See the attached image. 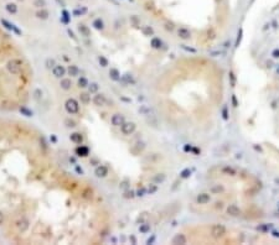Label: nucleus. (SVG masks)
<instances>
[{"label":"nucleus","instance_id":"nucleus-5","mask_svg":"<svg viewBox=\"0 0 279 245\" xmlns=\"http://www.w3.org/2000/svg\"><path fill=\"white\" fill-rule=\"evenodd\" d=\"M16 228L19 229V231L25 233L29 228H30V222H29L26 218H20V219L16 222Z\"/></svg>","mask_w":279,"mask_h":245},{"label":"nucleus","instance_id":"nucleus-35","mask_svg":"<svg viewBox=\"0 0 279 245\" xmlns=\"http://www.w3.org/2000/svg\"><path fill=\"white\" fill-rule=\"evenodd\" d=\"M143 32L145 34V35H151L153 34V29L151 27H143Z\"/></svg>","mask_w":279,"mask_h":245},{"label":"nucleus","instance_id":"nucleus-3","mask_svg":"<svg viewBox=\"0 0 279 245\" xmlns=\"http://www.w3.org/2000/svg\"><path fill=\"white\" fill-rule=\"evenodd\" d=\"M120 130H122V133L124 135H130V134H133L134 133V130H135V124L132 123V121H126L122 126H120Z\"/></svg>","mask_w":279,"mask_h":245},{"label":"nucleus","instance_id":"nucleus-8","mask_svg":"<svg viewBox=\"0 0 279 245\" xmlns=\"http://www.w3.org/2000/svg\"><path fill=\"white\" fill-rule=\"evenodd\" d=\"M93 103L96 104L97 106H103V105H105V103H107L105 95H104V94H100V93H97V94L93 97Z\"/></svg>","mask_w":279,"mask_h":245},{"label":"nucleus","instance_id":"nucleus-6","mask_svg":"<svg viewBox=\"0 0 279 245\" xmlns=\"http://www.w3.org/2000/svg\"><path fill=\"white\" fill-rule=\"evenodd\" d=\"M110 123H112L113 126L120 128L122 125L126 123V119H124V115H122V114H114L113 116H112V119H110Z\"/></svg>","mask_w":279,"mask_h":245},{"label":"nucleus","instance_id":"nucleus-2","mask_svg":"<svg viewBox=\"0 0 279 245\" xmlns=\"http://www.w3.org/2000/svg\"><path fill=\"white\" fill-rule=\"evenodd\" d=\"M65 109H66L67 113H70V114H77L80 110V104L76 99L70 98L66 100V103H65Z\"/></svg>","mask_w":279,"mask_h":245},{"label":"nucleus","instance_id":"nucleus-9","mask_svg":"<svg viewBox=\"0 0 279 245\" xmlns=\"http://www.w3.org/2000/svg\"><path fill=\"white\" fill-rule=\"evenodd\" d=\"M67 73L71 77H78L80 76V68L77 67L76 64H70L67 68Z\"/></svg>","mask_w":279,"mask_h":245},{"label":"nucleus","instance_id":"nucleus-28","mask_svg":"<svg viewBox=\"0 0 279 245\" xmlns=\"http://www.w3.org/2000/svg\"><path fill=\"white\" fill-rule=\"evenodd\" d=\"M34 5L36 8H40V9H42L45 5H46V3H45V0H35V3H34Z\"/></svg>","mask_w":279,"mask_h":245},{"label":"nucleus","instance_id":"nucleus-17","mask_svg":"<svg viewBox=\"0 0 279 245\" xmlns=\"http://www.w3.org/2000/svg\"><path fill=\"white\" fill-rule=\"evenodd\" d=\"M1 24H3V25H4L5 27H6L8 30H11V31H15L16 34H20V30H17V29L13 25V24H10L9 21H6L5 19H1Z\"/></svg>","mask_w":279,"mask_h":245},{"label":"nucleus","instance_id":"nucleus-33","mask_svg":"<svg viewBox=\"0 0 279 245\" xmlns=\"http://www.w3.org/2000/svg\"><path fill=\"white\" fill-rule=\"evenodd\" d=\"M174 243H185V238L182 235H176L174 239Z\"/></svg>","mask_w":279,"mask_h":245},{"label":"nucleus","instance_id":"nucleus-30","mask_svg":"<svg viewBox=\"0 0 279 245\" xmlns=\"http://www.w3.org/2000/svg\"><path fill=\"white\" fill-rule=\"evenodd\" d=\"M122 79L126 82V83H134V81H133V77L130 76V74H124L123 77H122Z\"/></svg>","mask_w":279,"mask_h":245},{"label":"nucleus","instance_id":"nucleus-19","mask_svg":"<svg viewBox=\"0 0 279 245\" xmlns=\"http://www.w3.org/2000/svg\"><path fill=\"white\" fill-rule=\"evenodd\" d=\"M42 95H44V92L41 91L40 88H36L34 91V93H32V97H34V99L36 101H40L41 99H42Z\"/></svg>","mask_w":279,"mask_h":245},{"label":"nucleus","instance_id":"nucleus-14","mask_svg":"<svg viewBox=\"0 0 279 245\" xmlns=\"http://www.w3.org/2000/svg\"><path fill=\"white\" fill-rule=\"evenodd\" d=\"M49 16H50V13L46 9H44V8L40 9L36 13V17H37V19H41V20H47V19H49Z\"/></svg>","mask_w":279,"mask_h":245},{"label":"nucleus","instance_id":"nucleus-27","mask_svg":"<svg viewBox=\"0 0 279 245\" xmlns=\"http://www.w3.org/2000/svg\"><path fill=\"white\" fill-rule=\"evenodd\" d=\"M179 36L182 37V39H189V37H190L189 30H186V29H180V30H179Z\"/></svg>","mask_w":279,"mask_h":245},{"label":"nucleus","instance_id":"nucleus-23","mask_svg":"<svg viewBox=\"0 0 279 245\" xmlns=\"http://www.w3.org/2000/svg\"><path fill=\"white\" fill-rule=\"evenodd\" d=\"M45 66H46V68L52 69V68L56 66V61H55L53 58H47V59H46V62H45Z\"/></svg>","mask_w":279,"mask_h":245},{"label":"nucleus","instance_id":"nucleus-7","mask_svg":"<svg viewBox=\"0 0 279 245\" xmlns=\"http://www.w3.org/2000/svg\"><path fill=\"white\" fill-rule=\"evenodd\" d=\"M94 175H96V177H98V178H104L107 175H108V167L104 166V165L97 166L96 170H94Z\"/></svg>","mask_w":279,"mask_h":245},{"label":"nucleus","instance_id":"nucleus-40","mask_svg":"<svg viewBox=\"0 0 279 245\" xmlns=\"http://www.w3.org/2000/svg\"><path fill=\"white\" fill-rule=\"evenodd\" d=\"M3 223H4V214L0 212V225H1Z\"/></svg>","mask_w":279,"mask_h":245},{"label":"nucleus","instance_id":"nucleus-31","mask_svg":"<svg viewBox=\"0 0 279 245\" xmlns=\"http://www.w3.org/2000/svg\"><path fill=\"white\" fill-rule=\"evenodd\" d=\"M160 45H161V42H160L159 39H154V40L151 41V46L154 47V49H159Z\"/></svg>","mask_w":279,"mask_h":245},{"label":"nucleus","instance_id":"nucleus-36","mask_svg":"<svg viewBox=\"0 0 279 245\" xmlns=\"http://www.w3.org/2000/svg\"><path fill=\"white\" fill-rule=\"evenodd\" d=\"M145 193V189L144 188H139L138 191H136V196H139V197H143Z\"/></svg>","mask_w":279,"mask_h":245},{"label":"nucleus","instance_id":"nucleus-24","mask_svg":"<svg viewBox=\"0 0 279 245\" xmlns=\"http://www.w3.org/2000/svg\"><path fill=\"white\" fill-rule=\"evenodd\" d=\"M20 113L22 115H25V116H27V118H30V116H32V111L30 110V109H27L26 106H20Z\"/></svg>","mask_w":279,"mask_h":245},{"label":"nucleus","instance_id":"nucleus-25","mask_svg":"<svg viewBox=\"0 0 279 245\" xmlns=\"http://www.w3.org/2000/svg\"><path fill=\"white\" fill-rule=\"evenodd\" d=\"M98 62H99V64L102 66V67H108V64H109L108 59H107L104 56H98Z\"/></svg>","mask_w":279,"mask_h":245},{"label":"nucleus","instance_id":"nucleus-18","mask_svg":"<svg viewBox=\"0 0 279 245\" xmlns=\"http://www.w3.org/2000/svg\"><path fill=\"white\" fill-rule=\"evenodd\" d=\"M77 84H78L80 88H87L88 86H90V82H88V79L86 78V77H80L78 81H77Z\"/></svg>","mask_w":279,"mask_h":245},{"label":"nucleus","instance_id":"nucleus-41","mask_svg":"<svg viewBox=\"0 0 279 245\" xmlns=\"http://www.w3.org/2000/svg\"><path fill=\"white\" fill-rule=\"evenodd\" d=\"M155 189H156V187H155V186H150V187H149V192H150V193H153V192H155Z\"/></svg>","mask_w":279,"mask_h":245},{"label":"nucleus","instance_id":"nucleus-34","mask_svg":"<svg viewBox=\"0 0 279 245\" xmlns=\"http://www.w3.org/2000/svg\"><path fill=\"white\" fill-rule=\"evenodd\" d=\"M139 230H140L141 233H146L148 230H149V225H148L146 223H145V224H143V225H140V228H139Z\"/></svg>","mask_w":279,"mask_h":245},{"label":"nucleus","instance_id":"nucleus-16","mask_svg":"<svg viewBox=\"0 0 279 245\" xmlns=\"http://www.w3.org/2000/svg\"><path fill=\"white\" fill-rule=\"evenodd\" d=\"M77 155H80V156H88L90 155V149H88L87 146H80V147H77V150H76Z\"/></svg>","mask_w":279,"mask_h":245},{"label":"nucleus","instance_id":"nucleus-12","mask_svg":"<svg viewBox=\"0 0 279 245\" xmlns=\"http://www.w3.org/2000/svg\"><path fill=\"white\" fill-rule=\"evenodd\" d=\"M78 31H80V34L82 35V36H85V37H90L91 36V30L88 29V26L83 25V24H80V25H78Z\"/></svg>","mask_w":279,"mask_h":245},{"label":"nucleus","instance_id":"nucleus-22","mask_svg":"<svg viewBox=\"0 0 279 245\" xmlns=\"http://www.w3.org/2000/svg\"><path fill=\"white\" fill-rule=\"evenodd\" d=\"M93 27L96 30H103L104 29V24H103V20L100 19H96L93 21Z\"/></svg>","mask_w":279,"mask_h":245},{"label":"nucleus","instance_id":"nucleus-26","mask_svg":"<svg viewBox=\"0 0 279 245\" xmlns=\"http://www.w3.org/2000/svg\"><path fill=\"white\" fill-rule=\"evenodd\" d=\"M6 10L9 11L10 14H16V11H17V6H16L15 4L10 3V4H8V5H6Z\"/></svg>","mask_w":279,"mask_h":245},{"label":"nucleus","instance_id":"nucleus-39","mask_svg":"<svg viewBox=\"0 0 279 245\" xmlns=\"http://www.w3.org/2000/svg\"><path fill=\"white\" fill-rule=\"evenodd\" d=\"M76 172H78V173H80V175H82V173H83V170L81 169V167H80V166H76Z\"/></svg>","mask_w":279,"mask_h":245},{"label":"nucleus","instance_id":"nucleus-13","mask_svg":"<svg viewBox=\"0 0 279 245\" xmlns=\"http://www.w3.org/2000/svg\"><path fill=\"white\" fill-rule=\"evenodd\" d=\"M70 140L75 142V144H82L83 141V136L80 134V133H72L70 135Z\"/></svg>","mask_w":279,"mask_h":245},{"label":"nucleus","instance_id":"nucleus-20","mask_svg":"<svg viewBox=\"0 0 279 245\" xmlns=\"http://www.w3.org/2000/svg\"><path fill=\"white\" fill-rule=\"evenodd\" d=\"M98 89H99V84H98V83H96V82H93V83H91V84L88 86V92H90L91 94H96L98 92Z\"/></svg>","mask_w":279,"mask_h":245},{"label":"nucleus","instance_id":"nucleus-15","mask_svg":"<svg viewBox=\"0 0 279 245\" xmlns=\"http://www.w3.org/2000/svg\"><path fill=\"white\" fill-rule=\"evenodd\" d=\"M80 100H81V103L83 104H90V101H91V93L90 92H82L80 94Z\"/></svg>","mask_w":279,"mask_h":245},{"label":"nucleus","instance_id":"nucleus-1","mask_svg":"<svg viewBox=\"0 0 279 245\" xmlns=\"http://www.w3.org/2000/svg\"><path fill=\"white\" fill-rule=\"evenodd\" d=\"M6 69L11 74H19L22 69V61L17 58H13L6 63Z\"/></svg>","mask_w":279,"mask_h":245},{"label":"nucleus","instance_id":"nucleus-4","mask_svg":"<svg viewBox=\"0 0 279 245\" xmlns=\"http://www.w3.org/2000/svg\"><path fill=\"white\" fill-rule=\"evenodd\" d=\"M66 72H67V69L61 64H56L55 67L52 68V74H53V77H56V78H63V76L66 74Z\"/></svg>","mask_w":279,"mask_h":245},{"label":"nucleus","instance_id":"nucleus-21","mask_svg":"<svg viewBox=\"0 0 279 245\" xmlns=\"http://www.w3.org/2000/svg\"><path fill=\"white\" fill-rule=\"evenodd\" d=\"M136 194H135V192L134 191H132V189H126L124 191V193H123V198H126V199H132V198H134Z\"/></svg>","mask_w":279,"mask_h":245},{"label":"nucleus","instance_id":"nucleus-38","mask_svg":"<svg viewBox=\"0 0 279 245\" xmlns=\"http://www.w3.org/2000/svg\"><path fill=\"white\" fill-rule=\"evenodd\" d=\"M130 20H132L134 24H135V25H138V19H136V16L134 15V16H132V17H130Z\"/></svg>","mask_w":279,"mask_h":245},{"label":"nucleus","instance_id":"nucleus-29","mask_svg":"<svg viewBox=\"0 0 279 245\" xmlns=\"http://www.w3.org/2000/svg\"><path fill=\"white\" fill-rule=\"evenodd\" d=\"M65 124H66L67 128H75L76 126V121L72 120V119H66V120H65Z\"/></svg>","mask_w":279,"mask_h":245},{"label":"nucleus","instance_id":"nucleus-42","mask_svg":"<svg viewBox=\"0 0 279 245\" xmlns=\"http://www.w3.org/2000/svg\"><path fill=\"white\" fill-rule=\"evenodd\" d=\"M56 140H57L56 136H55V135H51V141H52V142H56Z\"/></svg>","mask_w":279,"mask_h":245},{"label":"nucleus","instance_id":"nucleus-10","mask_svg":"<svg viewBox=\"0 0 279 245\" xmlns=\"http://www.w3.org/2000/svg\"><path fill=\"white\" fill-rule=\"evenodd\" d=\"M60 87L63 89V91H70L71 87H72V81H71L70 78H61Z\"/></svg>","mask_w":279,"mask_h":245},{"label":"nucleus","instance_id":"nucleus-11","mask_svg":"<svg viewBox=\"0 0 279 245\" xmlns=\"http://www.w3.org/2000/svg\"><path fill=\"white\" fill-rule=\"evenodd\" d=\"M109 78L112 81H115V82L120 81V72L117 68H110L109 69Z\"/></svg>","mask_w":279,"mask_h":245},{"label":"nucleus","instance_id":"nucleus-32","mask_svg":"<svg viewBox=\"0 0 279 245\" xmlns=\"http://www.w3.org/2000/svg\"><path fill=\"white\" fill-rule=\"evenodd\" d=\"M119 188H122V189H128L129 188V182L128 181H123V182H120V184H119Z\"/></svg>","mask_w":279,"mask_h":245},{"label":"nucleus","instance_id":"nucleus-37","mask_svg":"<svg viewBox=\"0 0 279 245\" xmlns=\"http://www.w3.org/2000/svg\"><path fill=\"white\" fill-rule=\"evenodd\" d=\"M67 32H68V35H70V36H71V37H72L73 40H76V36H75V34H73V31H71V30L68 29V30H67Z\"/></svg>","mask_w":279,"mask_h":245}]
</instances>
